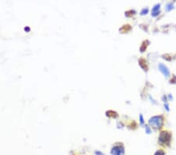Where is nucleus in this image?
Wrapping results in <instances>:
<instances>
[{"label": "nucleus", "instance_id": "obj_1", "mask_svg": "<svg viewBox=\"0 0 176 155\" xmlns=\"http://www.w3.org/2000/svg\"><path fill=\"white\" fill-rule=\"evenodd\" d=\"M111 153L113 155H124L125 149L122 144H118V145L115 144L111 150Z\"/></svg>", "mask_w": 176, "mask_h": 155}, {"label": "nucleus", "instance_id": "obj_2", "mask_svg": "<svg viewBox=\"0 0 176 155\" xmlns=\"http://www.w3.org/2000/svg\"><path fill=\"white\" fill-rule=\"evenodd\" d=\"M150 123L153 125V127L159 129L162 126V119L160 117H153L150 119Z\"/></svg>", "mask_w": 176, "mask_h": 155}, {"label": "nucleus", "instance_id": "obj_3", "mask_svg": "<svg viewBox=\"0 0 176 155\" xmlns=\"http://www.w3.org/2000/svg\"><path fill=\"white\" fill-rule=\"evenodd\" d=\"M170 138H171V136H170V135L168 133V132H162V133L161 134V135H160L159 141L160 143H161V144H166L169 143Z\"/></svg>", "mask_w": 176, "mask_h": 155}, {"label": "nucleus", "instance_id": "obj_4", "mask_svg": "<svg viewBox=\"0 0 176 155\" xmlns=\"http://www.w3.org/2000/svg\"><path fill=\"white\" fill-rule=\"evenodd\" d=\"M155 155H165V152L162 151V150H158V151L155 153Z\"/></svg>", "mask_w": 176, "mask_h": 155}]
</instances>
